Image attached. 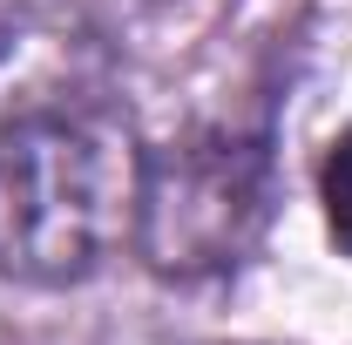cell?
Segmentation results:
<instances>
[{"label":"cell","mask_w":352,"mask_h":345,"mask_svg":"<svg viewBox=\"0 0 352 345\" xmlns=\"http://www.w3.org/2000/svg\"><path fill=\"white\" fill-rule=\"evenodd\" d=\"M129 115L75 41H0V278L75 285L135 230Z\"/></svg>","instance_id":"cell-1"},{"label":"cell","mask_w":352,"mask_h":345,"mask_svg":"<svg viewBox=\"0 0 352 345\" xmlns=\"http://www.w3.org/2000/svg\"><path fill=\"white\" fill-rule=\"evenodd\" d=\"M271 223V149L244 129H190L135 176V251L156 278H217Z\"/></svg>","instance_id":"cell-2"},{"label":"cell","mask_w":352,"mask_h":345,"mask_svg":"<svg viewBox=\"0 0 352 345\" xmlns=\"http://www.w3.org/2000/svg\"><path fill=\"white\" fill-rule=\"evenodd\" d=\"M318 203H325V230H332V244L352 258V129L325 149V170H318Z\"/></svg>","instance_id":"cell-3"}]
</instances>
